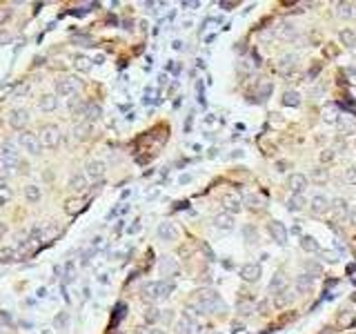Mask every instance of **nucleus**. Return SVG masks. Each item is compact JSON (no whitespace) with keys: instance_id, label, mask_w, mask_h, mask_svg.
I'll return each mask as SVG.
<instances>
[{"instance_id":"18","label":"nucleus","mask_w":356,"mask_h":334,"mask_svg":"<svg viewBox=\"0 0 356 334\" xmlns=\"http://www.w3.org/2000/svg\"><path fill=\"white\" fill-rule=\"evenodd\" d=\"M296 63H299V60H296V56H292V53H289V56H283V58L279 60L276 69H279L280 76H289V74L296 69Z\"/></svg>"},{"instance_id":"52","label":"nucleus","mask_w":356,"mask_h":334,"mask_svg":"<svg viewBox=\"0 0 356 334\" xmlns=\"http://www.w3.org/2000/svg\"><path fill=\"white\" fill-rule=\"evenodd\" d=\"M318 74H321V65H312V67H309V74H307V78H309V80H312V78H316Z\"/></svg>"},{"instance_id":"35","label":"nucleus","mask_w":356,"mask_h":334,"mask_svg":"<svg viewBox=\"0 0 356 334\" xmlns=\"http://www.w3.org/2000/svg\"><path fill=\"white\" fill-rule=\"evenodd\" d=\"M92 129H94V125H92V123H87V121H85V123H80V125L74 127V136L82 141V138H89V131H92Z\"/></svg>"},{"instance_id":"2","label":"nucleus","mask_w":356,"mask_h":334,"mask_svg":"<svg viewBox=\"0 0 356 334\" xmlns=\"http://www.w3.org/2000/svg\"><path fill=\"white\" fill-rule=\"evenodd\" d=\"M174 292V283L169 281H150L143 285V299L147 301H163Z\"/></svg>"},{"instance_id":"8","label":"nucleus","mask_w":356,"mask_h":334,"mask_svg":"<svg viewBox=\"0 0 356 334\" xmlns=\"http://www.w3.org/2000/svg\"><path fill=\"white\" fill-rule=\"evenodd\" d=\"M7 123H9V127H14V129L18 131H25V127L29 125V111L27 109H11L9 114H7Z\"/></svg>"},{"instance_id":"26","label":"nucleus","mask_w":356,"mask_h":334,"mask_svg":"<svg viewBox=\"0 0 356 334\" xmlns=\"http://www.w3.org/2000/svg\"><path fill=\"white\" fill-rule=\"evenodd\" d=\"M160 274L163 276H176L178 274V263L172 257H165L160 261Z\"/></svg>"},{"instance_id":"19","label":"nucleus","mask_w":356,"mask_h":334,"mask_svg":"<svg viewBox=\"0 0 356 334\" xmlns=\"http://www.w3.org/2000/svg\"><path fill=\"white\" fill-rule=\"evenodd\" d=\"M309 207H312V214H325L330 209V199L323 196V194H316L309 201Z\"/></svg>"},{"instance_id":"54","label":"nucleus","mask_w":356,"mask_h":334,"mask_svg":"<svg viewBox=\"0 0 356 334\" xmlns=\"http://www.w3.org/2000/svg\"><path fill=\"white\" fill-rule=\"evenodd\" d=\"M25 94H29V85H25V87H20L18 92H16V96H25Z\"/></svg>"},{"instance_id":"6","label":"nucleus","mask_w":356,"mask_h":334,"mask_svg":"<svg viewBox=\"0 0 356 334\" xmlns=\"http://www.w3.org/2000/svg\"><path fill=\"white\" fill-rule=\"evenodd\" d=\"M0 156H2V170H16L18 167V163H20V156H18V152H16V147L11 145V143H5V145L0 147Z\"/></svg>"},{"instance_id":"27","label":"nucleus","mask_w":356,"mask_h":334,"mask_svg":"<svg viewBox=\"0 0 356 334\" xmlns=\"http://www.w3.org/2000/svg\"><path fill=\"white\" fill-rule=\"evenodd\" d=\"M92 65H94V60L87 58V56H82V53H76V56H74V67H76V72L87 74L89 69H92Z\"/></svg>"},{"instance_id":"7","label":"nucleus","mask_w":356,"mask_h":334,"mask_svg":"<svg viewBox=\"0 0 356 334\" xmlns=\"http://www.w3.org/2000/svg\"><path fill=\"white\" fill-rule=\"evenodd\" d=\"M105 163L102 160H98V158H92V160H87V165H85V176H87V180H94V183H101L102 180V176H105Z\"/></svg>"},{"instance_id":"17","label":"nucleus","mask_w":356,"mask_h":334,"mask_svg":"<svg viewBox=\"0 0 356 334\" xmlns=\"http://www.w3.org/2000/svg\"><path fill=\"white\" fill-rule=\"evenodd\" d=\"M314 287V276L307 274V272H303V274L296 276V287L294 290L299 292V294H307V292H312Z\"/></svg>"},{"instance_id":"33","label":"nucleus","mask_w":356,"mask_h":334,"mask_svg":"<svg viewBox=\"0 0 356 334\" xmlns=\"http://www.w3.org/2000/svg\"><path fill=\"white\" fill-rule=\"evenodd\" d=\"M160 316H163V314H160V310H158V308H147V310L143 312V319H145V323L150 325V328H152V325H154V323H158V321H160Z\"/></svg>"},{"instance_id":"56","label":"nucleus","mask_w":356,"mask_h":334,"mask_svg":"<svg viewBox=\"0 0 356 334\" xmlns=\"http://www.w3.org/2000/svg\"><path fill=\"white\" fill-rule=\"evenodd\" d=\"M223 9H231V7H236V2H221Z\"/></svg>"},{"instance_id":"53","label":"nucleus","mask_w":356,"mask_h":334,"mask_svg":"<svg viewBox=\"0 0 356 334\" xmlns=\"http://www.w3.org/2000/svg\"><path fill=\"white\" fill-rule=\"evenodd\" d=\"M152 330L154 328H150V325H138V328L134 330V334H152Z\"/></svg>"},{"instance_id":"24","label":"nucleus","mask_w":356,"mask_h":334,"mask_svg":"<svg viewBox=\"0 0 356 334\" xmlns=\"http://www.w3.org/2000/svg\"><path fill=\"white\" fill-rule=\"evenodd\" d=\"M101 116H102V107L98 105V103H89V105H87V111H85V121L94 125L96 121H101Z\"/></svg>"},{"instance_id":"16","label":"nucleus","mask_w":356,"mask_h":334,"mask_svg":"<svg viewBox=\"0 0 356 334\" xmlns=\"http://www.w3.org/2000/svg\"><path fill=\"white\" fill-rule=\"evenodd\" d=\"M67 187L72 189V192H76V194H82V192H87V176H85V172H80V174H72L69 176V183H67Z\"/></svg>"},{"instance_id":"30","label":"nucleus","mask_w":356,"mask_h":334,"mask_svg":"<svg viewBox=\"0 0 356 334\" xmlns=\"http://www.w3.org/2000/svg\"><path fill=\"white\" fill-rule=\"evenodd\" d=\"M280 290H285V274L283 272H276L274 279H272V283H270V294L274 296V294H279Z\"/></svg>"},{"instance_id":"10","label":"nucleus","mask_w":356,"mask_h":334,"mask_svg":"<svg viewBox=\"0 0 356 334\" xmlns=\"http://www.w3.org/2000/svg\"><path fill=\"white\" fill-rule=\"evenodd\" d=\"M267 230H270V234H272V238H274L279 245H285L287 243V230H285V225L280 221H272V223H267Z\"/></svg>"},{"instance_id":"11","label":"nucleus","mask_w":356,"mask_h":334,"mask_svg":"<svg viewBox=\"0 0 356 334\" xmlns=\"http://www.w3.org/2000/svg\"><path fill=\"white\" fill-rule=\"evenodd\" d=\"M176 334H203V328L196 323V321L183 316V319L176 323Z\"/></svg>"},{"instance_id":"39","label":"nucleus","mask_w":356,"mask_h":334,"mask_svg":"<svg viewBox=\"0 0 356 334\" xmlns=\"http://www.w3.org/2000/svg\"><path fill=\"white\" fill-rule=\"evenodd\" d=\"M301 247H303L305 252H316V250H318V243L314 241V236H307V234H305V236L301 238Z\"/></svg>"},{"instance_id":"3","label":"nucleus","mask_w":356,"mask_h":334,"mask_svg":"<svg viewBox=\"0 0 356 334\" xmlns=\"http://www.w3.org/2000/svg\"><path fill=\"white\" fill-rule=\"evenodd\" d=\"M38 138H40V145H43V147L53 150V147H58V145H60V141H63V131H60V127H58V125L47 123V125L40 127Z\"/></svg>"},{"instance_id":"46","label":"nucleus","mask_w":356,"mask_h":334,"mask_svg":"<svg viewBox=\"0 0 356 334\" xmlns=\"http://www.w3.org/2000/svg\"><path fill=\"white\" fill-rule=\"evenodd\" d=\"M345 180L350 185H356V167H347L345 170Z\"/></svg>"},{"instance_id":"12","label":"nucleus","mask_w":356,"mask_h":334,"mask_svg":"<svg viewBox=\"0 0 356 334\" xmlns=\"http://www.w3.org/2000/svg\"><path fill=\"white\" fill-rule=\"evenodd\" d=\"M156 234H158V238L160 241H176L178 238V230L174 228V223H169V221H165V223H160L158 225V230H156Z\"/></svg>"},{"instance_id":"22","label":"nucleus","mask_w":356,"mask_h":334,"mask_svg":"<svg viewBox=\"0 0 356 334\" xmlns=\"http://www.w3.org/2000/svg\"><path fill=\"white\" fill-rule=\"evenodd\" d=\"M87 105H89V103H85L82 98H78V96H72V98H69V103H67L69 111H72L74 116H78V118H85Z\"/></svg>"},{"instance_id":"41","label":"nucleus","mask_w":356,"mask_h":334,"mask_svg":"<svg viewBox=\"0 0 356 334\" xmlns=\"http://www.w3.org/2000/svg\"><path fill=\"white\" fill-rule=\"evenodd\" d=\"M78 209H80V201L78 199H69L67 203H65V212L67 214H76Z\"/></svg>"},{"instance_id":"9","label":"nucleus","mask_w":356,"mask_h":334,"mask_svg":"<svg viewBox=\"0 0 356 334\" xmlns=\"http://www.w3.org/2000/svg\"><path fill=\"white\" fill-rule=\"evenodd\" d=\"M260 274H263V270H260L258 263H245L241 267V279L247 283H256L260 279Z\"/></svg>"},{"instance_id":"48","label":"nucleus","mask_w":356,"mask_h":334,"mask_svg":"<svg viewBox=\"0 0 356 334\" xmlns=\"http://www.w3.org/2000/svg\"><path fill=\"white\" fill-rule=\"evenodd\" d=\"M270 94H272V82H263V87H260V101L270 98Z\"/></svg>"},{"instance_id":"5","label":"nucleus","mask_w":356,"mask_h":334,"mask_svg":"<svg viewBox=\"0 0 356 334\" xmlns=\"http://www.w3.org/2000/svg\"><path fill=\"white\" fill-rule=\"evenodd\" d=\"M82 87V82L78 80L76 76H69V78H60L56 80L53 89H56V96L58 98H69V96H76V92Z\"/></svg>"},{"instance_id":"40","label":"nucleus","mask_w":356,"mask_h":334,"mask_svg":"<svg viewBox=\"0 0 356 334\" xmlns=\"http://www.w3.org/2000/svg\"><path fill=\"white\" fill-rule=\"evenodd\" d=\"M312 180L314 183H325V180H328V170H321V167H318V170H312Z\"/></svg>"},{"instance_id":"60","label":"nucleus","mask_w":356,"mask_h":334,"mask_svg":"<svg viewBox=\"0 0 356 334\" xmlns=\"http://www.w3.org/2000/svg\"><path fill=\"white\" fill-rule=\"evenodd\" d=\"M318 334H334V330H332V328H325V330H321Z\"/></svg>"},{"instance_id":"21","label":"nucleus","mask_w":356,"mask_h":334,"mask_svg":"<svg viewBox=\"0 0 356 334\" xmlns=\"http://www.w3.org/2000/svg\"><path fill=\"white\" fill-rule=\"evenodd\" d=\"M296 34H299V29H296L289 20H283V23H279V27H276V36H279V38L292 40V38H296Z\"/></svg>"},{"instance_id":"51","label":"nucleus","mask_w":356,"mask_h":334,"mask_svg":"<svg viewBox=\"0 0 356 334\" xmlns=\"http://www.w3.org/2000/svg\"><path fill=\"white\" fill-rule=\"evenodd\" d=\"M56 328H67V314H60V316H56Z\"/></svg>"},{"instance_id":"58","label":"nucleus","mask_w":356,"mask_h":334,"mask_svg":"<svg viewBox=\"0 0 356 334\" xmlns=\"http://www.w3.org/2000/svg\"><path fill=\"white\" fill-rule=\"evenodd\" d=\"M5 232H7V225L0 221V238H2V234H5Z\"/></svg>"},{"instance_id":"29","label":"nucleus","mask_w":356,"mask_h":334,"mask_svg":"<svg viewBox=\"0 0 356 334\" xmlns=\"http://www.w3.org/2000/svg\"><path fill=\"white\" fill-rule=\"evenodd\" d=\"M303 207H305L303 194H292V196L287 199V209H289V212H301Z\"/></svg>"},{"instance_id":"43","label":"nucleus","mask_w":356,"mask_h":334,"mask_svg":"<svg viewBox=\"0 0 356 334\" xmlns=\"http://www.w3.org/2000/svg\"><path fill=\"white\" fill-rule=\"evenodd\" d=\"M11 196H14V194H11L9 185H7V187H0V205L9 203V201H11Z\"/></svg>"},{"instance_id":"25","label":"nucleus","mask_w":356,"mask_h":334,"mask_svg":"<svg viewBox=\"0 0 356 334\" xmlns=\"http://www.w3.org/2000/svg\"><path fill=\"white\" fill-rule=\"evenodd\" d=\"M223 205H225V212L231 214V216H234L236 212H241V201L236 199L234 194H225V196H223Z\"/></svg>"},{"instance_id":"1","label":"nucleus","mask_w":356,"mask_h":334,"mask_svg":"<svg viewBox=\"0 0 356 334\" xmlns=\"http://www.w3.org/2000/svg\"><path fill=\"white\" fill-rule=\"evenodd\" d=\"M194 308L201 310V314L203 312H207V314H223L227 310L221 294L216 290H212V287H203V290L194 292Z\"/></svg>"},{"instance_id":"61","label":"nucleus","mask_w":356,"mask_h":334,"mask_svg":"<svg viewBox=\"0 0 356 334\" xmlns=\"http://www.w3.org/2000/svg\"><path fill=\"white\" fill-rule=\"evenodd\" d=\"M152 334H163V332H160V330H156V328H154V330H152Z\"/></svg>"},{"instance_id":"55","label":"nucleus","mask_w":356,"mask_h":334,"mask_svg":"<svg viewBox=\"0 0 356 334\" xmlns=\"http://www.w3.org/2000/svg\"><path fill=\"white\" fill-rule=\"evenodd\" d=\"M347 218H350L352 223H356V207H352V209H350V216H347Z\"/></svg>"},{"instance_id":"63","label":"nucleus","mask_w":356,"mask_h":334,"mask_svg":"<svg viewBox=\"0 0 356 334\" xmlns=\"http://www.w3.org/2000/svg\"><path fill=\"white\" fill-rule=\"evenodd\" d=\"M0 147H2V145H0Z\"/></svg>"},{"instance_id":"45","label":"nucleus","mask_w":356,"mask_h":334,"mask_svg":"<svg viewBox=\"0 0 356 334\" xmlns=\"http://www.w3.org/2000/svg\"><path fill=\"white\" fill-rule=\"evenodd\" d=\"M305 267L309 270L307 274H312V276H314V274H321V272H323V267L318 265V263H314V261H307V263H305Z\"/></svg>"},{"instance_id":"47","label":"nucleus","mask_w":356,"mask_h":334,"mask_svg":"<svg viewBox=\"0 0 356 334\" xmlns=\"http://www.w3.org/2000/svg\"><path fill=\"white\" fill-rule=\"evenodd\" d=\"M334 156H336L334 154V150H323L321 152V163H332Z\"/></svg>"},{"instance_id":"4","label":"nucleus","mask_w":356,"mask_h":334,"mask_svg":"<svg viewBox=\"0 0 356 334\" xmlns=\"http://www.w3.org/2000/svg\"><path fill=\"white\" fill-rule=\"evenodd\" d=\"M18 145L23 147L29 156H40V152H43L38 134H36V131H29V129H25L18 134Z\"/></svg>"},{"instance_id":"20","label":"nucleus","mask_w":356,"mask_h":334,"mask_svg":"<svg viewBox=\"0 0 356 334\" xmlns=\"http://www.w3.org/2000/svg\"><path fill=\"white\" fill-rule=\"evenodd\" d=\"M38 107H40V111L51 114V111L58 109V96L56 94H43V96L38 98Z\"/></svg>"},{"instance_id":"23","label":"nucleus","mask_w":356,"mask_h":334,"mask_svg":"<svg viewBox=\"0 0 356 334\" xmlns=\"http://www.w3.org/2000/svg\"><path fill=\"white\" fill-rule=\"evenodd\" d=\"M214 228L218 230H225V232H229V230H234V216L227 212H221L214 216Z\"/></svg>"},{"instance_id":"14","label":"nucleus","mask_w":356,"mask_h":334,"mask_svg":"<svg viewBox=\"0 0 356 334\" xmlns=\"http://www.w3.org/2000/svg\"><path fill=\"white\" fill-rule=\"evenodd\" d=\"M294 296H296V290L285 287V290H280L279 294L272 296V303H274V308H285V305H289L294 301Z\"/></svg>"},{"instance_id":"44","label":"nucleus","mask_w":356,"mask_h":334,"mask_svg":"<svg viewBox=\"0 0 356 334\" xmlns=\"http://www.w3.org/2000/svg\"><path fill=\"white\" fill-rule=\"evenodd\" d=\"M238 312H241V314H252V312H254V305L250 303V301H245V303H238Z\"/></svg>"},{"instance_id":"34","label":"nucleus","mask_w":356,"mask_h":334,"mask_svg":"<svg viewBox=\"0 0 356 334\" xmlns=\"http://www.w3.org/2000/svg\"><path fill=\"white\" fill-rule=\"evenodd\" d=\"M338 16L341 18H354L356 16V5L354 2H338Z\"/></svg>"},{"instance_id":"32","label":"nucleus","mask_w":356,"mask_h":334,"mask_svg":"<svg viewBox=\"0 0 356 334\" xmlns=\"http://www.w3.org/2000/svg\"><path fill=\"white\" fill-rule=\"evenodd\" d=\"M338 38H341V43L345 45V47H350V49L356 47V31L354 29H341Z\"/></svg>"},{"instance_id":"49","label":"nucleus","mask_w":356,"mask_h":334,"mask_svg":"<svg viewBox=\"0 0 356 334\" xmlns=\"http://www.w3.org/2000/svg\"><path fill=\"white\" fill-rule=\"evenodd\" d=\"M40 238H43V228H40V225H34V228H31V241H40Z\"/></svg>"},{"instance_id":"13","label":"nucleus","mask_w":356,"mask_h":334,"mask_svg":"<svg viewBox=\"0 0 356 334\" xmlns=\"http://www.w3.org/2000/svg\"><path fill=\"white\" fill-rule=\"evenodd\" d=\"M287 187L292 189V194H303L307 189V176L305 174H292L287 179Z\"/></svg>"},{"instance_id":"15","label":"nucleus","mask_w":356,"mask_h":334,"mask_svg":"<svg viewBox=\"0 0 356 334\" xmlns=\"http://www.w3.org/2000/svg\"><path fill=\"white\" fill-rule=\"evenodd\" d=\"M330 209H332V214L336 218H347L350 216V203H347L345 199H334V201H330Z\"/></svg>"},{"instance_id":"37","label":"nucleus","mask_w":356,"mask_h":334,"mask_svg":"<svg viewBox=\"0 0 356 334\" xmlns=\"http://www.w3.org/2000/svg\"><path fill=\"white\" fill-rule=\"evenodd\" d=\"M283 105L285 107H299L301 105V94L299 92H285L283 94Z\"/></svg>"},{"instance_id":"42","label":"nucleus","mask_w":356,"mask_h":334,"mask_svg":"<svg viewBox=\"0 0 356 334\" xmlns=\"http://www.w3.org/2000/svg\"><path fill=\"white\" fill-rule=\"evenodd\" d=\"M16 257V250L11 247H0V261H14Z\"/></svg>"},{"instance_id":"57","label":"nucleus","mask_w":356,"mask_h":334,"mask_svg":"<svg viewBox=\"0 0 356 334\" xmlns=\"http://www.w3.org/2000/svg\"><path fill=\"white\" fill-rule=\"evenodd\" d=\"M102 60H105V56H102V53H98L96 58H94V63H96V65H101V63H102Z\"/></svg>"},{"instance_id":"62","label":"nucleus","mask_w":356,"mask_h":334,"mask_svg":"<svg viewBox=\"0 0 356 334\" xmlns=\"http://www.w3.org/2000/svg\"><path fill=\"white\" fill-rule=\"evenodd\" d=\"M0 174H2V163H0Z\"/></svg>"},{"instance_id":"36","label":"nucleus","mask_w":356,"mask_h":334,"mask_svg":"<svg viewBox=\"0 0 356 334\" xmlns=\"http://www.w3.org/2000/svg\"><path fill=\"white\" fill-rule=\"evenodd\" d=\"M352 323H354V312H352V310H343L341 314H338V319H336V325H338V328H350Z\"/></svg>"},{"instance_id":"38","label":"nucleus","mask_w":356,"mask_h":334,"mask_svg":"<svg viewBox=\"0 0 356 334\" xmlns=\"http://www.w3.org/2000/svg\"><path fill=\"white\" fill-rule=\"evenodd\" d=\"M243 201H245L247 207H252V209H260V207H265V201H263V199H258L256 194H245V196H243Z\"/></svg>"},{"instance_id":"50","label":"nucleus","mask_w":356,"mask_h":334,"mask_svg":"<svg viewBox=\"0 0 356 334\" xmlns=\"http://www.w3.org/2000/svg\"><path fill=\"white\" fill-rule=\"evenodd\" d=\"M256 310H258L260 314H270V312H267L270 310V303H267V301H260V303L256 305Z\"/></svg>"},{"instance_id":"59","label":"nucleus","mask_w":356,"mask_h":334,"mask_svg":"<svg viewBox=\"0 0 356 334\" xmlns=\"http://www.w3.org/2000/svg\"><path fill=\"white\" fill-rule=\"evenodd\" d=\"M285 167H287V163H279V165H276V170H279V172H285Z\"/></svg>"},{"instance_id":"31","label":"nucleus","mask_w":356,"mask_h":334,"mask_svg":"<svg viewBox=\"0 0 356 334\" xmlns=\"http://www.w3.org/2000/svg\"><path fill=\"white\" fill-rule=\"evenodd\" d=\"M336 125H338V129H341L343 134H354L356 131V123L352 121L350 116H338Z\"/></svg>"},{"instance_id":"28","label":"nucleus","mask_w":356,"mask_h":334,"mask_svg":"<svg viewBox=\"0 0 356 334\" xmlns=\"http://www.w3.org/2000/svg\"><path fill=\"white\" fill-rule=\"evenodd\" d=\"M25 199H27V203H40V199H43V192H40L38 185H27L25 187Z\"/></svg>"}]
</instances>
